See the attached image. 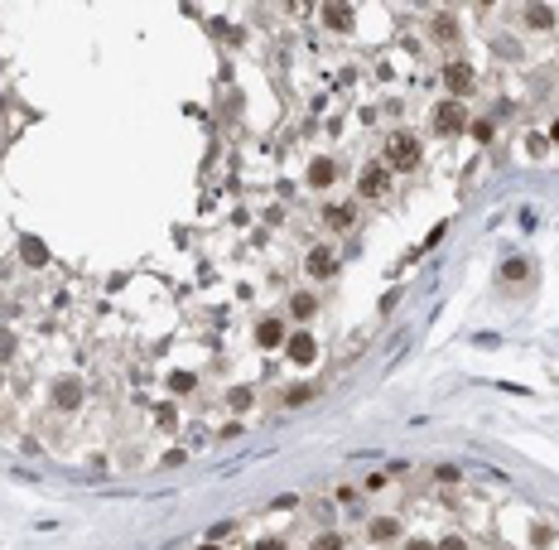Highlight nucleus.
I'll return each mask as SVG.
<instances>
[{
	"mask_svg": "<svg viewBox=\"0 0 559 550\" xmlns=\"http://www.w3.org/2000/svg\"><path fill=\"white\" fill-rule=\"evenodd\" d=\"M420 136H410V131H400V136H391V145H386V160H391V169H415L420 165Z\"/></svg>",
	"mask_w": 559,
	"mask_h": 550,
	"instance_id": "nucleus-1",
	"label": "nucleus"
},
{
	"mask_svg": "<svg viewBox=\"0 0 559 550\" xmlns=\"http://www.w3.org/2000/svg\"><path fill=\"white\" fill-rule=\"evenodd\" d=\"M434 131H439V136H458V131H468V107H463V102H439V107H434Z\"/></svg>",
	"mask_w": 559,
	"mask_h": 550,
	"instance_id": "nucleus-2",
	"label": "nucleus"
},
{
	"mask_svg": "<svg viewBox=\"0 0 559 550\" xmlns=\"http://www.w3.org/2000/svg\"><path fill=\"white\" fill-rule=\"evenodd\" d=\"M82 396H87V386H82L78 377H58V382L49 386V401H54L58 411H78Z\"/></svg>",
	"mask_w": 559,
	"mask_h": 550,
	"instance_id": "nucleus-3",
	"label": "nucleus"
},
{
	"mask_svg": "<svg viewBox=\"0 0 559 550\" xmlns=\"http://www.w3.org/2000/svg\"><path fill=\"white\" fill-rule=\"evenodd\" d=\"M285 353H290L294 367H309V362L319 358V343H314V333H309V329H294L290 338H285Z\"/></svg>",
	"mask_w": 559,
	"mask_h": 550,
	"instance_id": "nucleus-4",
	"label": "nucleus"
},
{
	"mask_svg": "<svg viewBox=\"0 0 559 550\" xmlns=\"http://www.w3.org/2000/svg\"><path fill=\"white\" fill-rule=\"evenodd\" d=\"M444 83H449V97H453V102L473 97V68H468V63H449V68H444Z\"/></svg>",
	"mask_w": 559,
	"mask_h": 550,
	"instance_id": "nucleus-5",
	"label": "nucleus"
},
{
	"mask_svg": "<svg viewBox=\"0 0 559 550\" xmlns=\"http://www.w3.org/2000/svg\"><path fill=\"white\" fill-rule=\"evenodd\" d=\"M304 271L314 275V280H328V275L338 271V256H333V247H314L309 256H304Z\"/></svg>",
	"mask_w": 559,
	"mask_h": 550,
	"instance_id": "nucleus-6",
	"label": "nucleus"
},
{
	"mask_svg": "<svg viewBox=\"0 0 559 550\" xmlns=\"http://www.w3.org/2000/svg\"><path fill=\"white\" fill-rule=\"evenodd\" d=\"M386 189H391V169H386V165H372L367 174H362V184H357L362 198H381Z\"/></svg>",
	"mask_w": 559,
	"mask_h": 550,
	"instance_id": "nucleus-7",
	"label": "nucleus"
},
{
	"mask_svg": "<svg viewBox=\"0 0 559 550\" xmlns=\"http://www.w3.org/2000/svg\"><path fill=\"white\" fill-rule=\"evenodd\" d=\"M285 338H290V333H285L280 319H261V324H256V343H261V348H280Z\"/></svg>",
	"mask_w": 559,
	"mask_h": 550,
	"instance_id": "nucleus-8",
	"label": "nucleus"
},
{
	"mask_svg": "<svg viewBox=\"0 0 559 550\" xmlns=\"http://www.w3.org/2000/svg\"><path fill=\"white\" fill-rule=\"evenodd\" d=\"M319 15H323V25H328V29H352V20H357L352 5H323Z\"/></svg>",
	"mask_w": 559,
	"mask_h": 550,
	"instance_id": "nucleus-9",
	"label": "nucleus"
},
{
	"mask_svg": "<svg viewBox=\"0 0 559 550\" xmlns=\"http://www.w3.org/2000/svg\"><path fill=\"white\" fill-rule=\"evenodd\" d=\"M20 256H25V266H49V247L39 242V237H20Z\"/></svg>",
	"mask_w": 559,
	"mask_h": 550,
	"instance_id": "nucleus-10",
	"label": "nucleus"
},
{
	"mask_svg": "<svg viewBox=\"0 0 559 550\" xmlns=\"http://www.w3.org/2000/svg\"><path fill=\"white\" fill-rule=\"evenodd\" d=\"M555 5H526V29H555Z\"/></svg>",
	"mask_w": 559,
	"mask_h": 550,
	"instance_id": "nucleus-11",
	"label": "nucleus"
},
{
	"mask_svg": "<svg viewBox=\"0 0 559 550\" xmlns=\"http://www.w3.org/2000/svg\"><path fill=\"white\" fill-rule=\"evenodd\" d=\"M304 179H309V184H314V189H328V184H333V179H338V165H333V160H314V165H309V174H304Z\"/></svg>",
	"mask_w": 559,
	"mask_h": 550,
	"instance_id": "nucleus-12",
	"label": "nucleus"
},
{
	"mask_svg": "<svg viewBox=\"0 0 559 550\" xmlns=\"http://www.w3.org/2000/svg\"><path fill=\"white\" fill-rule=\"evenodd\" d=\"M429 34H434V39H458V20H453L449 10H439V15L429 20Z\"/></svg>",
	"mask_w": 559,
	"mask_h": 550,
	"instance_id": "nucleus-13",
	"label": "nucleus"
},
{
	"mask_svg": "<svg viewBox=\"0 0 559 550\" xmlns=\"http://www.w3.org/2000/svg\"><path fill=\"white\" fill-rule=\"evenodd\" d=\"M314 309H319V295H309V290H299L290 300V314L294 319H314Z\"/></svg>",
	"mask_w": 559,
	"mask_h": 550,
	"instance_id": "nucleus-14",
	"label": "nucleus"
},
{
	"mask_svg": "<svg viewBox=\"0 0 559 550\" xmlns=\"http://www.w3.org/2000/svg\"><path fill=\"white\" fill-rule=\"evenodd\" d=\"M323 222H328L333 232H347V227H352V208H343V203H333V208H323Z\"/></svg>",
	"mask_w": 559,
	"mask_h": 550,
	"instance_id": "nucleus-15",
	"label": "nucleus"
},
{
	"mask_svg": "<svg viewBox=\"0 0 559 550\" xmlns=\"http://www.w3.org/2000/svg\"><path fill=\"white\" fill-rule=\"evenodd\" d=\"M396 536H400L396 517H372V541H396Z\"/></svg>",
	"mask_w": 559,
	"mask_h": 550,
	"instance_id": "nucleus-16",
	"label": "nucleus"
},
{
	"mask_svg": "<svg viewBox=\"0 0 559 550\" xmlns=\"http://www.w3.org/2000/svg\"><path fill=\"white\" fill-rule=\"evenodd\" d=\"M526 275H531V266H526V256H506V261H502V280H516V285H521Z\"/></svg>",
	"mask_w": 559,
	"mask_h": 550,
	"instance_id": "nucleus-17",
	"label": "nucleus"
},
{
	"mask_svg": "<svg viewBox=\"0 0 559 550\" xmlns=\"http://www.w3.org/2000/svg\"><path fill=\"white\" fill-rule=\"evenodd\" d=\"M319 396V386H290L285 391V406H304V401H314Z\"/></svg>",
	"mask_w": 559,
	"mask_h": 550,
	"instance_id": "nucleus-18",
	"label": "nucleus"
},
{
	"mask_svg": "<svg viewBox=\"0 0 559 550\" xmlns=\"http://www.w3.org/2000/svg\"><path fill=\"white\" fill-rule=\"evenodd\" d=\"M227 406H232V411H246V406H251V386H232V391H227Z\"/></svg>",
	"mask_w": 559,
	"mask_h": 550,
	"instance_id": "nucleus-19",
	"label": "nucleus"
},
{
	"mask_svg": "<svg viewBox=\"0 0 559 550\" xmlns=\"http://www.w3.org/2000/svg\"><path fill=\"white\" fill-rule=\"evenodd\" d=\"M309 550H347V546H343V536L323 531V536H314V546H309Z\"/></svg>",
	"mask_w": 559,
	"mask_h": 550,
	"instance_id": "nucleus-20",
	"label": "nucleus"
},
{
	"mask_svg": "<svg viewBox=\"0 0 559 550\" xmlns=\"http://www.w3.org/2000/svg\"><path fill=\"white\" fill-rule=\"evenodd\" d=\"M169 386H174V391H193V386H198V377H193V372H174V377H169Z\"/></svg>",
	"mask_w": 559,
	"mask_h": 550,
	"instance_id": "nucleus-21",
	"label": "nucleus"
},
{
	"mask_svg": "<svg viewBox=\"0 0 559 550\" xmlns=\"http://www.w3.org/2000/svg\"><path fill=\"white\" fill-rule=\"evenodd\" d=\"M531 541H535V546H550V541H555V531H550L545 522H535L531 526Z\"/></svg>",
	"mask_w": 559,
	"mask_h": 550,
	"instance_id": "nucleus-22",
	"label": "nucleus"
},
{
	"mask_svg": "<svg viewBox=\"0 0 559 550\" xmlns=\"http://www.w3.org/2000/svg\"><path fill=\"white\" fill-rule=\"evenodd\" d=\"M468 131H473V140H492V121H468Z\"/></svg>",
	"mask_w": 559,
	"mask_h": 550,
	"instance_id": "nucleus-23",
	"label": "nucleus"
},
{
	"mask_svg": "<svg viewBox=\"0 0 559 550\" xmlns=\"http://www.w3.org/2000/svg\"><path fill=\"white\" fill-rule=\"evenodd\" d=\"M10 353H15V333H10V329H0V362L10 358Z\"/></svg>",
	"mask_w": 559,
	"mask_h": 550,
	"instance_id": "nucleus-24",
	"label": "nucleus"
},
{
	"mask_svg": "<svg viewBox=\"0 0 559 550\" xmlns=\"http://www.w3.org/2000/svg\"><path fill=\"white\" fill-rule=\"evenodd\" d=\"M434 550H468V541H463V536H444Z\"/></svg>",
	"mask_w": 559,
	"mask_h": 550,
	"instance_id": "nucleus-25",
	"label": "nucleus"
},
{
	"mask_svg": "<svg viewBox=\"0 0 559 550\" xmlns=\"http://www.w3.org/2000/svg\"><path fill=\"white\" fill-rule=\"evenodd\" d=\"M434 478H439V483H458V468L444 464V468H434Z\"/></svg>",
	"mask_w": 559,
	"mask_h": 550,
	"instance_id": "nucleus-26",
	"label": "nucleus"
},
{
	"mask_svg": "<svg viewBox=\"0 0 559 550\" xmlns=\"http://www.w3.org/2000/svg\"><path fill=\"white\" fill-rule=\"evenodd\" d=\"M256 550H285V541H275V536H266V541H256Z\"/></svg>",
	"mask_w": 559,
	"mask_h": 550,
	"instance_id": "nucleus-27",
	"label": "nucleus"
},
{
	"mask_svg": "<svg viewBox=\"0 0 559 550\" xmlns=\"http://www.w3.org/2000/svg\"><path fill=\"white\" fill-rule=\"evenodd\" d=\"M405 550H434V541H405Z\"/></svg>",
	"mask_w": 559,
	"mask_h": 550,
	"instance_id": "nucleus-28",
	"label": "nucleus"
},
{
	"mask_svg": "<svg viewBox=\"0 0 559 550\" xmlns=\"http://www.w3.org/2000/svg\"><path fill=\"white\" fill-rule=\"evenodd\" d=\"M550 140H555V145H559V121H555V126H550Z\"/></svg>",
	"mask_w": 559,
	"mask_h": 550,
	"instance_id": "nucleus-29",
	"label": "nucleus"
},
{
	"mask_svg": "<svg viewBox=\"0 0 559 550\" xmlns=\"http://www.w3.org/2000/svg\"><path fill=\"white\" fill-rule=\"evenodd\" d=\"M198 550H217V546H198Z\"/></svg>",
	"mask_w": 559,
	"mask_h": 550,
	"instance_id": "nucleus-30",
	"label": "nucleus"
},
{
	"mask_svg": "<svg viewBox=\"0 0 559 550\" xmlns=\"http://www.w3.org/2000/svg\"><path fill=\"white\" fill-rule=\"evenodd\" d=\"M0 386H5V372H0Z\"/></svg>",
	"mask_w": 559,
	"mask_h": 550,
	"instance_id": "nucleus-31",
	"label": "nucleus"
}]
</instances>
